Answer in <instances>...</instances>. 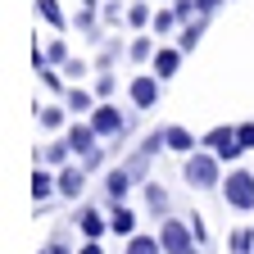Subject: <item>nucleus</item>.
Listing matches in <instances>:
<instances>
[{
    "mask_svg": "<svg viewBox=\"0 0 254 254\" xmlns=\"http://www.w3.org/2000/svg\"><path fill=\"white\" fill-rule=\"evenodd\" d=\"M182 177H186V186H195V190H213V186H222V159L209 150V154H186V164H182Z\"/></svg>",
    "mask_w": 254,
    "mask_h": 254,
    "instance_id": "f257e3e1",
    "label": "nucleus"
},
{
    "mask_svg": "<svg viewBox=\"0 0 254 254\" xmlns=\"http://www.w3.org/2000/svg\"><path fill=\"white\" fill-rule=\"evenodd\" d=\"M159 241H164V254H200L195 227L182 222V218H164L159 222Z\"/></svg>",
    "mask_w": 254,
    "mask_h": 254,
    "instance_id": "f03ea898",
    "label": "nucleus"
},
{
    "mask_svg": "<svg viewBox=\"0 0 254 254\" xmlns=\"http://www.w3.org/2000/svg\"><path fill=\"white\" fill-rule=\"evenodd\" d=\"M222 200H227L232 209H241V213H254V173H245V168H232L227 177H222Z\"/></svg>",
    "mask_w": 254,
    "mask_h": 254,
    "instance_id": "7ed1b4c3",
    "label": "nucleus"
},
{
    "mask_svg": "<svg viewBox=\"0 0 254 254\" xmlns=\"http://www.w3.org/2000/svg\"><path fill=\"white\" fill-rule=\"evenodd\" d=\"M204 145L222 159V164H236V159L245 154L241 136H236V127H213V132H204Z\"/></svg>",
    "mask_w": 254,
    "mask_h": 254,
    "instance_id": "20e7f679",
    "label": "nucleus"
},
{
    "mask_svg": "<svg viewBox=\"0 0 254 254\" xmlns=\"http://www.w3.org/2000/svg\"><path fill=\"white\" fill-rule=\"evenodd\" d=\"M91 127L100 136H123V127H127V118L118 114V105H109V100H100L95 105V114H91Z\"/></svg>",
    "mask_w": 254,
    "mask_h": 254,
    "instance_id": "39448f33",
    "label": "nucleus"
},
{
    "mask_svg": "<svg viewBox=\"0 0 254 254\" xmlns=\"http://www.w3.org/2000/svg\"><path fill=\"white\" fill-rule=\"evenodd\" d=\"M127 95H132V109H154V105H159V77H150V73L132 77Z\"/></svg>",
    "mask_w": 254,
    "mask_h": 254,
    "instance_id": "423d86ee",
    "label": "nucleus"
},
{
    "mask_svg": "<svg viewBox=\"0 0 254 254\" xmlns=\"http://www.w3.org/2000/svg\"><path fill=\"white\" fill-rule=\"evenodd\" d=\"M182 46H159L154 50V77L159 82H168V77H177V68H182Z\"/></svg>",
    "mask_w": 254,
    "mask_h": 254,
    "instance_id": "0eeeda50",
    "label": "nucleus"
},
{
    "mask_svg": "<svg viewBox=\"0 0 254 254\" xmlns=\"http://www.w3.org/2000/svg\"><path fill=\"white\" fill-rule=\"evenodd\" d=\"M68 145H73V154H91V150H100V132H95L91 123H73L68 127Z\"/></svg>",
    "mask_w": 254,
    "mask_h": 254,
    "instance_id": "6e6552de",
    "label": "nucleus"
},
{
    "mask_svg": "<svg viewBox=\"0 0 254 254\" xmlns=\"http://www.w3.org/2000/svg\"><path fill=\"white\" fill-rule=\"evenodd\" d=\"M82 186H86V164H64V168H59V195L77 200Z\"/></svg>",
    "mask_w": 254,
    "mask_h": 254,
    "instance_id": "1a4fd4ad",
    "label": "nucleus"
},
{
    "mask_svg": "<svg viewBox=\"0 0 254 254\" xmlns=\"http://www.w3.org/2000/svg\"><path fill=\"white\" fill-rule=\"evenodd\" d=\"M132 168H109V177H105V195H109V204H123L127 200V190H132Z\"/></svg>",
    "mask_w": 254,
    "mask_h": 254,
    "instance_id": "9d476101",
    "label": "nucleus"
},
{
    "mask_svg": "<svg viewBox=\"0 0 254 254\" xmlns=\"http://www.w3.org/2000/svg\"><path fill=\"white\" fill-rule=\"evenodd\" d=\"M64 105H68V114H95L100 95L86 91V86H73V91H64Z\"/></svg>",
    "mask_w": 254,
    "mask_h": 254,
    "instance_id": "9b49d317",
    "label": "nucleus"
},
{
    "mask_svg": "<svg viewBox=\"0 0 254 254\" xmlns=\"http://www.w3.org/2000/svg\"><path fill=\"white\" fill-rule=\"evenodd\" d=\"M77 232H82L86 241H100V236L109 232V222L100 218V209H82V213H77Z\"/></svg>",
    "mask_w": 254,
    "mask_h": 254,
    "instance_id": "f8f14e48",
    "label": "nucleus"
},
{
    "mask_svg": "<svg viewBox=\"0 0 254 254\" xmlns=\"http://www.w3.org/2000/svg\"><path fill=\"white\" fill-rule=\"evenodd\" d=\"M109 232H114V236H136V213L127 209V204H114V213H109Z\"/></svg>",
    "mask_w": 254,
    "mask_h": 254,
    "instance_id": "ddd939ff",
    "label": "nucleus"
},
{
    "mask_svg": "<svg viewBox=\"0 0 254 254\" xmlns=\"http://www.w3.org/2000/svg\"><path fill=\"white\" fill-rule=\"evenodd\" d=\"M55 190H59V177H50L46 168H37V173H32V200H37V204H46Z\"/></svg>",
    "mask_w": 254,
    "mask_h": 254,
    "instance_id": "4468645a",
    "label": "nucleus"
},
{
    "mask_svg": "<svg viewBox=\"0 0 254 254\" xmlns=\"http://www.w3.org/2000/svg\"><path fill=\"white\" fill-rule=\"evenodd\" d=\"M164 136H168V150L173 154H195V145H200L186 127H164Z\"/></svg>",
    "mask_w": 254,
    "mask_h": 254,
    "instance_id": "2eb2a0df",
    "label": "nucleus"
},
{
    "mask_svg": "<svg viewBox=\"0 0 254 254\" xmlns=\"http://www.w3.org/2000/svg\"><path fill=\"white\" fill-rule=\"evenodd\" d=\"M123 254H164V241L136 232V236H127V250H123Z\"/></svg>",
    "mask_w": 254,
    "mask_h": 254,
    "instance_id": "dca6fc26",
    "label": "nucleus"
},
{
    "mask_svg": "<svg viewBox=\"0 0 254 254\" xmlns=\"http://www.w3.org/2000/svg\"><path fill=\"white\" fill-rule=\"evenodd\" d=\"M204 18H209V14H200L195 23H182V37H177V46H182L186 55H190V50L200 46V37H204Z\"/></svg>",
    "mask_w": 254,
    "mask_h": 254,
    "instance_id": "f3484780",
    "label": "nucleus"
},
{
    "mask_svg": "<svg viewBox=\"0 0 254 254\" xmlns=\"http://www.w3.org/2000/svg\"><path fill=\"white\" fill-rule=\"evenodd\" d=\"M68 154H73L68 136H64V141H50V145L41 150V159H46V168H64V164H68Z\"/></svg>",
    "mask_w": 254,
    "mask_h": 254,
    "instance_id": "a211bd4d",
    "label": "nucleus"
},
{
    "mask_svg": "<svg viewBox=\"0 0 254 254\" xmlns=\"http://www.w3.org/2000/svg\"><path fill=\"white\" fill-rule=\"evenodd\" d=\"M145 204H150V213H168V190L159 182H145Z\"/></svg>",
    "mask_w": 254,
    "mask_h": 254,
    "instance_id": "6ab92c4d",
    "label": "nucleus"
},
{
    "mask_svg": "<svg viewBox=\"0 0 254 254\" xmlns=\"http://www.w3.org/2000/svg\"><path fill=\"white\" fill-rule=\"evenodd\" d=\"M64 118H68V105H50V109H41V127H46V132H59Z\"/></svg>",
    "mask_w": 254,
    "mask_h": 254,
    "instance_id": "aec40b11",
    "label": "nucleus"
},
{
    "mask_svg": "<svg viewBox=\"0 0 254 254\" xmlns=\"http://www.w3.org/2000/svg\"><path fill=\"white\" fill-rule=\"evenodd\" d=\"M127 59H132V64H145V59H154V41H150V37H136L132 46H127Z\"/></svg>",
    "mask_w": 254,
    "mask_h": 254,
    "instance_id": "412c9836",
    "label": "nucleus"
},
{
    "mask_svg": "<svg viewBox=\"0 0 254 254\" xmlns=\"http://www.w3.org/2000/svg\"><path fill=\"white\" fill-rule=\"evenodd\" d=\"M37 14H41L50 27H64V9H59V0H37Z\"/></svg>",
    "mask_w": 254,
    "mask_h": 254,
    "instance_id": "4be33fe9",
    "label": "nucleus"
},
{
    "mask_svg": "<svg viewBox=\"0 0 254 254\" xmlns=\"http://www.w3.org/2000/svg\"><path fill=\"white\" fill-rule=\"evenodd\" d=\"M127 23H132V27H145V23H154V14H150V5H145V0L127 5Z\"/></svg>",
    "mask_w": 254,
    "mask_h": 254,
    "instance_id": "5701e85b",
    "label": "nucleus"
},
{
    "mask_svg": "<svg viewBox=\"0 0 254 254\" xmlns=\"http://www.w3.org/2000/svg\"><path fill=\"white\" fill-rule=\"evenodd\" d=\"M177 23H182V18H177L173 9H154V32H173Z\"/></svg>",
    "mask_w": 254,
    "mask_h": 254,
    "instance_id": "b1692460",
    "label": "nucleus"
},
{
    "mask_svg": "<svg viewBox=\"0 0 254 254\" xmlns=\"http://www.w3.org/2000/svg\"><path fill=\"white\" fill-rule=\"evenodd\" d=\"M46 64H68V46H64L59 37H55V41L46 46Z\"/></svg>",
    "mask_w": 254,
    "mask_h": 254,
    "instance_id": "393cba45",
    "label": "nucleus"
},
{
    "mask_svg": "<svg viewBox=\"0 0 254 254\" xmlns=\"http://www.w3.org/2000/svg\"><path fill=\"white\" fill-rule=\"evenodd\" d=\"M173 14L182 23H190V14H200V0H173Z\"/></svg>",
    "mask_w": 254,
    "mask_h": 254,
    "instance_id": "a878e982",
    "label": "nucleus"
},
{
    "mask_svg": "<svg viewBox=\"0 0 254 254\" xmlns=\"http://www.w3.org/2000/svg\"><path fill=\"white\" fill-rule=\"evenodd\" d=\"M95 95H100V100L114 95V73H100V77H95Z\"/></svg>",
    "mask_w": 254,
    "mask_h": 254,
    "instance_id": "bb28decb",
    "label": "nucleus"
},
{
    "mask_svg": "<svg viewBox=\"0 0 254 254\" xmlns=\"http://www.w3.org/2000/svg\"><path fill=\"white\" fill-rule=\"evenodd\" d=\"M236 136H241L245 150H254V123H241V127H236Z\"/></svg>",
    "mask_w": 254,
    "mask_h": 254,
    "instance_id": "cd10ccee",
    "label": "nucleus"
},
{
    "mask_svg": "<svg viewBox=\"0 0 254 254\" xmlns=\"http://www.w3.org/2000/svg\"><path fill=\"white\" fill-rule=\"evenodd\" d=\"M41 82H46V86H50V91H64V82H59V73H55V68H50V64H46V68H41Z\"/></svg>",
    "mask_w": 254,
    "mask_h": 254,
    "instance_id": "c85d7f7f",
    "label": "nucleus"
},
{
    "mask_svg": "<svg viewBox=\"0 0 254 254\" xmlns=\"http://www.w3.org/2000/svg\"><path fill=\"white\" fill-rule=\"evenodd\" d=\"M64 73H68V77H86V59H68V64H64Z\"/></svg>",
    "mask_w": 254,
    "mask_h": 254,
    "instance_id": "c756f323",
    "label": "nucleus"
},
{
    "mask_svg": "<svg viewBox=\"0 0 254 254\" xmlns=\"http://www.w3.org/2000/svg\"><path fill=\"white\" fill-rule=\"evenodd\" d=\"M118 18H127V14L118 9V0H109V5H105V23H118Z\"/></svg>",
    "mask_w": 254,
    "mask_h": 254,
    "instance_id": "7c9ffc66",
    "label": "nucleus"
},
{
    "mask_svg": "<svg viewBox=\"0 0 254 254\" xmlns=\"http://www.w3.org/2000/svg\"><path fill=\"white\" fill-rule=\"evenodd\" d=\"M41 254H73V250H68V245H64V241H59V236H55V241H50V245H41Z\"/></svg>",
    "mask_w": 254,
    "mask_h": 254,
    "instance_id": "2f4dec72",
    "label": "nucleus"
},
{
    "mask_svg": "<svg viewBox=\"0 0 254 254\" xmlns=\"http://www.w3.org/2000/svg\"><path fill=\"white\" fill-rule=\"evenodd\" d=\"M77 254H105V250H100V241H86V245H82Z\"/></svg>",
    "mask_w": 254,
    "mask_h": 254,
    "instance_id": "473e14b6",
    "label": "nucleus"
},
{
    "mask_svg": "<svg viewBox=\"0 0 254 254\" xmlns=\"http://www.w3.org/2000/svg\"><path fill=\"white\" fill-rule=\"evenodd\" d=\"M218 5H222V0H200V14H213Z\"/></svg>",
    "mask_w": 254,
    "mask_h": 254,
    "instance_id": "72a5a7b5",
    "label": "nucleus"
}]
</instances>
